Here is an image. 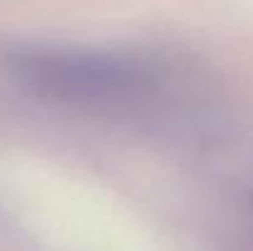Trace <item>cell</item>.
<instances>
[{"mask_svg": "<svg viewBox=\"0 0 253 251\" xmlns=\"http://www.w3.org/2000/svg\"><path fill=\"white\" fill-rule=\"evenodd\" d=\"M17 67L27 82L67 96L116 94L128 84L140 79L133 64L116 57H98V54L30 52L17 59Z\"/></svg>", "mask_w": 253, "mask_h": 251, "instance_id": "cell-1", "label": "cell"}]
</instances>
